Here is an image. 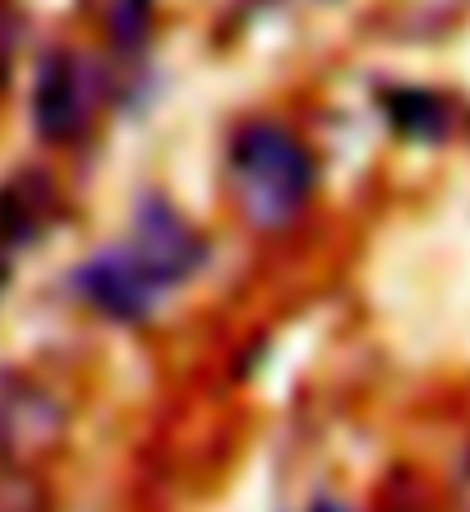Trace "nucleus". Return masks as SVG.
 <instances>
[{
	"label": "nucleus",
	"instance_id": "obj_1",
	"mask_svg": "<svg viewBox=\"0 0 470 512\" xmlns=\"http://www.w3.org/2000/svg\"><path fill=\"white\" fill-rule=\"evenodd\" d=\"M231 190L254 227H286L314 190V157L277 125H249L231 143Z\"/></svg>",
	"mask_w": 470,
	"mask_h": 512
},
{
	"label": "nucleus",
	"instance_id": "obj_2",
	"mask_svg": "<svg viewBox=\"0 0 470 512\" xmlns=\"http://www.w3.org/2000/svg\"><path fill=\"white\" fill-rule=\"evenodd\" d=\"M74 286H79V296L88 300L93 310H102L106 319H116V323L148 319L166 296V286L153 282V273H148L125 245L83 263L79 273H74Z\"/></svg>",
	"mask_w": 470,
	"mask_h": 512
},
{
	"label": "nucleus",
	"instance_id": "obj_3",
	"mask_svg": "<svg viewBox=\"0 0 470 512\" xmlns=\"http://www.w3.org/2000/svg\"><path fill=\"white\" fill-rule=\"evenodd\" d=\"M125 250H130L134 259L153 273V282H162L166 291L176 282H185L203 259V245H199V236H194V227H189L180 213H171L162 199L139 203Z\"/></svg>",
	"mask_w": 470,
	"mask_h": 512
},
{
	"label": "nucleus",
	"instance_id": "obj_4",
	"mask_svg": "<svg viewBox=\"0 0 470 512\" xmlns=\"http://www.w3.org/2000/svg\"><path fill=\"white\" fill-rule=\"evenodd\" d=\"M88 79H83L79 60L56 51V56L42 60L37 70V88H33V120H37V134L51 143H65L83 130L88 120Z\"/></svg>",
	"mask_w": 470,
	"mask_h": 512
},
{
	"label": "nucleus",
	"instance_id": "obj_5",
	"mask_svg": "<svg viewBox=\"0 0 470 512\" xmlns=\"http://www.w3.org/2000/svg\"><path fill=\"white\" fill-rule=\"evenodd\" d=\"M60 425H65L60 406L37 383H0V453L37 457L42 448H51L60 439Z\"/></svg>",
	"mask_w": 470,
	"mask_h": 512
},
{
	"label": "nucleus",
	"instance_id": "obj_6",
	"mask_svg": "<svg viewBox=\"0 0 470 512\" xmlns=\"http://www.w3.org/2000/svg\"><path fill=\"white\" fill-rule=\"evenodd\" d=\"M51 213V185L42 176H19L0 190V245H24Z\"/></svg>",
	"mask_w": 470,
	"mask_h": 512
},
{
	"label": "nucleus",
	"instance_id": "obj_7",
	"mask_svg": "<svg viewBox=\"0 0 470 512\" xmlns=\"http://www.w3.org/2000/svg\"><path fill=\"white\" fill-rule=\"evenodd\" d=\"M148 28V0H111V33L120 47H134Z\"/></svg>",
	"mask_w": 470,
	"mask_h": 512
},
{
	"label": "nucleus",
	"instance_id": "obj_8",
	"mask_svg": "<svg viewBox=\"0 0 470 512\" xmlns=\"http://www.w3.org/2000/svg\"><path fill=\"white\" fill-rule=\"evenodd\" d=\"M318 512H337V508H318Z\"/></svg>",
	"mask_w": 470,
	"mask_h": 512
}]
</instances>
